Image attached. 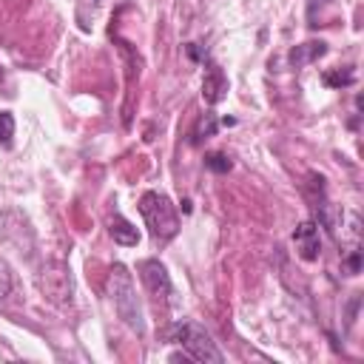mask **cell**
<instances>
[{
    "instance_id": "7a4b0ae2",
    "label": "cell",
    "mask_w": 364,
    "mask_h": 364,
    "mask_svg": "<svg viewBox=\"0 0 364 364\" xmlns=\"http://www.w3.org/2000/svg\"><path fill=\"white\" fill-rule=\"evenodd\" d=\"M108 290H111V299H114V307H117L119 318H122L131 330L145 333L142 307H139V301H136V290H134V282H131V273H128L125 264H114V267H111Z\"/></svg>"
},
{
    "instance_id": "30bf717a",
    "label": "cell",
    "mask_w": 364,
    "mask_h": 364,
    "mask_svg": "<svg viewBox=\"0 0 364 364\" xmlns=\"http://www.w3.org/2000/svg\"><path fill=\"white\" fill-rule=\"evenodd\" d=\"M355 77L353 71H324V85L330 88H341V85H350Z\"/></svg>"
},
{
    "instance_id": "3957f363",
    "label": "cell",
    "mask_w": 364,
    "mask_h": 364,
    "mask_svg": "<svg viewBox=\"0 0 364 364\" xmlns=\"http://www.w3.org/2000/svg\"><path fill=\"white\" fill-rule=\"evenodd\" d=\"M168 338L176 341V344H182L185 353L191 355V361H213V364L222 361V353L216 350V344L210 341V336L199 324H193V321H176L171 327Z\"/></svg>"
},
{
    "instance_id": "52a82bcc",
    "label": "cell",
    "mask_w": 364,
    "mask_h": 364,
    "mask_svg": "<svg viewBox=\"0 0 364 364\" xmlns=\"http://www.w3.org/2000/svg\"><path fill=\"white\" fill-rule=\"evenodd\" d=\"M108 230H111V236H114V242H117V245L131 247V245H136V242H139L136 228H134L125 216H119V213H114V216L108 219Z\"/></svg>"
},
{
    "instance_id": "9c48e42d",
    "label": "cell",
    "mask_w": 364,
    "mask_h": 364,
    "mask_svg": "<svg viewBox=\"0 0 364 364\" xmlns=\"http://www.w3.org/2000/svg\"><path fill=\"white\" fill-rule=\"evenodd\" d=\"M213 131H216V117H213V114H205V117L196 122V128H193V145H199L202 139L213 136Z\"/></svg>"
},
{
    "instance_id": "7c38bea8",
    "label": "cell",
    "mask_w": 364,
    "mask_h": 364,
    "mask_svg": "<svg viewBox=\"0 0 364 364\" xmlns=\"http://www.w3.org/2000/svg\"><path fill=\"white\" fill-rule=\"evenodd\" d=\"M205 165L213 171V173H228L230 171V159L225 154H208L205 156Z\"/></svg>"
},
{
    "instance_id": "9a60e30c",
    "label": "cell",
    "mask_w": 364,
    "mask_h": 364,
    "mask_svg": "<svg viewBox=\"0 0 364 364\" xmlns=\"http://www.w3.org/2000/svg\"><path fill=\"white\" fill-rule=\"evenodd\" d=\"M100 3H108V0H100Z\"/></svg>"
},
{
    "instance_id": "5b68a950",
    "label": "cell",
    "mask_w": 364,
    "mask_h": 364,
    "mask_svg": "<svg viewBox=\"0 0 364 364\" xmlns=\"http://www.w3.org/2000/svg\"><path fill=\"white\" fill-rule=\"evenodd\" d=\"M293 245L299 250V256L304 262H316L318 253H321V242H318V228L316 222H301L296 230H293Z\"/></svg>"
},
{
    "instance_id": "8fae6325",
    "label": "cell",
    "mask_w": 364,
    "mask_h": 364,
    "mask_svg": "<svg viewBox=\"0 0 364 364\" xmlns=\"http://www.w3.org/2000/svg\"><path fill=\"white\" fill-rule=\"evenodd\" d=\"M14 136V117L9 111H0V145H9Z\"/></svg>"
},
{
    "instance_id": "4fadbf2b",
    "label": "cell",
    "mask_w": 364,
    "mask_h": 364,
    "mask_svg": "<svg viewBox=\"0 0 364 364\" xmlns=\"http://www.w3.org/2000/svg\"><path fill=\"white\" fill-rule=\"evenodd\" d=\"M11 267L6 264V259H0V299H6L11 293Z\"/></svg>"
},
{
    "instance_id": "277c9868",
    "label": "cell",
    "mask_w": 364,
    "mask_h": 364,
    "mask_svg": "<svg viewBox=\"0 0 364 364\" xmlns=\"http://www.w3.org/2000/svg\"><path fill=\"white\" fill-rule=\"evenodd\" d=\"M139 279H142V284L148 287L151 296L168 299V293H171V276H168V270H165V264L159 259L139 262Z\"/></svg>"
},
{
    "instance_id": "8992f818",
    "label": "cell",
    "mask_w": 364,
    "mask_h": 364,
    "mask_svg": "<svg viewBox=\"0 0 364 364\" xmlns=\"http://www.w3.org/2000/svg\"><path fill=\"white\" fill-rule=\"evenodd\" d=\"M225 94H228V80H225L222 68L219 65H208V74H205V82H202L205 102L208 105H216V102L225 100Z\"/></svg>"
},
{
    "instance_id": "6da1fadb",
    "label": "cell",
    "mask_w": 364,
    "mask_h": 364,
    "mask_svg": "<svg viewBox=\"0 0 364 364\" xmlns=\"http://www.w3.org/2000/svg\"><path fill=\"white\" fill-rule=\"evenodd\" d=\"M139 213L151 230L154 239L159 242H168L176 236L179 230V219H176V208L171 205V199L159 191H145L139 196Z\"/></svg>"
},
{
    "instance_id": "ba28073f",
    "label": "cell",
    "mask_w": 364,
    "mask_h": 364,
    "mask_svg": "<svg viewBox=\"0 0 364 364\" xmlns=\"http://www.w3.org/2000/svg\"><path fill=\"white\" fill-rule=\"evenodd\" d=\"M327 51V46L318 40H310V43H301V46H296L293 51H290V63L296 65V68H301V65H307V63H313V60H318L321 54Z\"/></svg>"
},
{
    "instance_id": "5bb4252c",
    "label": "cell",
    "mask_w": 364,
    "mask_h": 364,
    "mask_svg": "<svg viewBox=\"0 0 364 364\" xmlns=\"http://www.w3.org/2000/svg\"><path fill=\"white\" fill-rule=\"evenodd\" d=\"M358 267H361V250L353 247L350 256H347V273H358Z\"/></svg>"
}]
</instances>
